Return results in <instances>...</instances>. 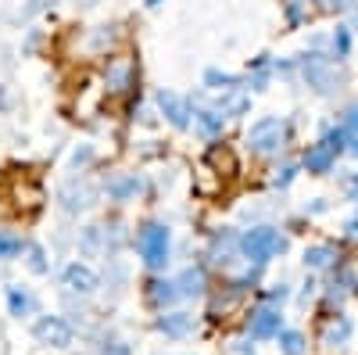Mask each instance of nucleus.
Segmentation results:
<instances>
[{
	"instance_id": "nucleus-1",
	"label": "nucleus",
	"mask_w": 358,
	"mask_h": 355,
	"mask_svg": "<svg viewBox=\"0 0 358 355\" xmlns=\"http://www.w3.org/2000/svg\"><path fill=\"white\" fill-rule=\"evenodd\" d=\"M133 244H136V255H140V262L147 265V270L162 273L165 265H169V258H172V230L165 223H155L151 219V223H143L136 230Z\"/></svg>"
},
{
	"instance_id": "nucleus-2",
	"label": "nucleus",
	"mask_w": 358,
	"mask_h": 355,
	"mask_svg": "<svg viewBox=\"0 0 358 355\" xmlns=\"http://www.w3.org/2000/svg\"><path fill=\"white\" fill-rule=\"evenodd\" d=\"M297 69H301V79L308 83L312 94H319V97H337V94H341L344 76L337 72V65H334L326 54L305 50L301 57H297Z\"/></svg>"
},
{
	"instance_id": "nucleus-3",
	"label": "nucleus",
	"mask_w": 358,
	"mask_h": 355,
	"mask_svg": "<svg viewBox=\"0 0 358 355\" xmlns=\"http://www.w3.org/2000/svg\"><path fill=\"white\" fill-rule=\"evenodd\" d=\"M290 248L287 233H280L276 226H251L241 233V258H248L251 265H265L280 258Z\"/></svg>"
},
{
	"instance_id": "nucleus-4",
	"label": "nucleus",
	"mask_w": 358,
	"mask_h": 355,
	"mask_svg": "<svg viewBox=\"0 0 358 355\" xmlns=\"http://www.w3.org/2000/svg\"><path fill=\"white\" fill-rule=\"evenodd\" d=\"M244 144H248L251 155H262V158L280 155L283 144H287V123H283L280 115H262V118H255V123H251Z\"/></svg>"
},
{
	"instance_id": "nucleus-5",
	"label": "nucleus",
	"mask_w": 358,
	"mask_h": 355,
	"mask_svg": "<svg viewBox=\"0 0 358 355\" xmlns=\"http://www.w3.org/2000/svg\"><path fill=\"white\" fill-rule=\"evenodd\" d=\"M101 197V187L90 183L86 176H69V180L57 187V209H62L65 216H79V212H90Z\"/></svg>"
},
{
	"instance_id": "nucleus-6",
	"label": "nucleus",
	"mask_w": 358,
	"mask_h": 355,
	"mask_svg": "<svg viewBox=\"0 0 358 355\" xmlns=\"http://www.w3.org/2000/svg\"><path fill=\"white\" fill-rule=\"evenodd\" d=\"M155 108L162 111V118L172 126V130H179V133H187L190 126H194V104L187 101V97H179L176 90H162L155 94Z\"/></svg>"
},
{
	"instance_id": "nucleus-7",
	"label": "nucleus",
	"mask_w": 358,
	"mask_h": 355,
	"mask_svg": "<svg viewBox=\"0 0 358 355\" xmlns=\"http://www.w3.org/2000/svg\"><path fill=\"white\" fill-rule=\"evenodd\" d=\"M33 337L40 341V344H47V348H72V341H76V330H72V323L65 319V316H36V323H33Z\"/></svg>"
},
{
	"instance_id": "nucleus-8",
	"label": "nucleus",
	"mask_w": 358,
	"mask_h": 355,
	"mask_svg": "<svg viewBox=\"0 0 358 355\" xmlns=\"http://www.w3.org/2000/svg\"><path fill=\"white\" fill-rule=\"evenodd\" d=\"M136 79H140V69L133 57H122V54L108 57V65H104V90L108 94H129L136 86Z\"/></svg>"
},
{
	"instance_id": "nucleus-9",
	"label": "nucleus",
	"mask_w": 358,
	"mask_h": 355,
	"mask_svg": "<svg viewBox=\"0 0 358 355\" xmlns=\"http://www.w3.org/2000/svg\"><path fill=\"white\" fill-rule=\"evenodd\" d=\"M280 330H283V312L276 305H258L248 316V337H255V341L280 337Z\"/></svg>"
},
{
	"instance_id": "nucleus-10",
	"label": "nucleus",
	"mask_w": 358,
	"mask_h": 355,
	"mask_svg": "<svg viewBox=\"0 0 358 355\" xmlns=\"http://www.w3.org/2000/svg\"><path fill=\"white\" fill-rule=\"evenodd\" d=\"M143 187H147V180H143L140 172H115V176H108V180H104V194L111 201H118V204L136 201L143 194Z\"/></svg>"
},
{
	"instance_id": "nucleus-11",
	"label": "nucleus",
	"mask_w": 358,
	"mask_h": 355,
	"mask_svg": "<svg viewBox=\"0 0 358 355\" xmlns=\"http://www.w3.org/2000/svg\"><path fill=\"white\" fill-rule=\"evenodd\" d=\"M62 287L65 291H72V294H94L97 287H101V277L90 270L86 262H69L65 270H62Z\"/></svg>"
},
{
	"instance_id": "nucleus-12",
	"label": "nucleus",
	"mask_w": 358,
	"mask_h": 355,
	"mask_svg": "<svg viewBox=\"0 0 358 355\" xmlns=\"http://www.w3.org/2000/svg\"><path fill=\"white\" fill-rule=\"evenodd\" d=\"M236 255H241V233L215 230V237L208 241V262L212 265H233Z\"/></svg>"
},
{
	"instance_id": "nucleus-13",
	"label": "nucleus",
	"mask_w": 358,
	"mask_h": 355,
	"mask_svg": "<svg viewBox=\"0 0 358 355\" xmlns=\"http://www.w3.org/2000/svg\"><path fill=\"white\" fill-rule=\"evenodd\" d=\"M190 104H194V101H190ZM222 130H226V115H222L219 108H201V104H194V133H197L201 140L215 144V140L222 137Z\"/></svg>"
},
{
	"instance_id": "nucleus-14",
	"label": "nucleus",
	"mask_w": 358,
	"mask_h": 355,
	"mask_svg": "<svg viewBox=\"0 0 358 355\" xmlns=\"http://www.w3.org/2000/svg\"><path fill=\"white\" fill-rule=\"evenodd\" d=\"M334 165H337V151H334V147H326L322 140H315V144L305 147V155H301V169H305V172H312V176H330Z\"/></svg>"
},
{
	"instance_id": "nucleus-15",
	"label": "nucleus",
	"mask_w": 358,
	"mask_h": 355,
	"mask_svg": "<svg viewBox=\"0 0 358 355\" xmlns=\"http://www.w3.org/2000/svg\"><path fill=\"white\" fill-rule=\"evenodd\" d=\"M176 287H179V298H201V294L208 291L204 265H187V270L176 277Z\"/></svg>"
},
{
	"instance_id": "nucleus-16",
	"label": "nucleus",
	"mask_w": 358,
	"mask_h": 355,
	"mask_svg": "<svg viewBox=\"0 0 358 355\" xmlns=\"http://www.w3.org/2000/svg\"><path fill=\"white\" fill-rule=\"evenodd\" d=\"M201 83H204V90H212V94L244 90V76H233V72H222V69H204Z\"/></svg>"
},
{
	"instance_id": "nucleus-17",
	"label": "nucleus",
	"mask_w": 358,
	"mask_h": 355,
	"mask_svg": "<svg viewBox=\"0 0 358 355\" xmlns=\"http://www.w3.org/2000/svg\"><path fill=\"white\" fill-rule=\"evenodd\" d=\"M4 294H8V312H11L15 319H25V316H33V312H36V294L29 291V287L11 284Z\"/></svg>"
},
{
	"instance_id": "nucleus-18",
	"label": "nucleus",
	"mask_w": 358,
	"mask_h": 355,
	"mask_svg": "<svg viewBox=\"0 0 358 355\" xmlns=\"http://www.w3.org/2000/svg\"><path fill=\"white\" fill-rule=\"evenodd\" d=\"M158 330L165 334V337H187V334H194V316L190 312H162L158 316Z\"/></svg>"
},
{
	"instance_id": "nucleus-19",
	"label": "nucleus",
	"mask_w": 358,
	"mask_h": 355,
	"mask_svg": "<svg viewBox=\"0 0 358 355\" xmlns=\"http://www.w3.org/2000/svg\"><path fill=\"white\" fill-rule=\"evenodd\" d=\"M351 337H355V323H351L348 316H337L330 327L322 330V344H326V348H344Z\"/></svg>"
},
{
	"instance_id": "nucleus-20",
	"label": "nucleus",
	"mask_w": 358,
	"mask_h": 355,
	"mask_svg": "<svg viewBox=\"0 0 358 355\" xmlns=\"http://www.w3.org/2000/svg\"><path fill=\"white\" fill-rule=\"evenodd\" d=\"M176 298H179V287H176V280H151V284H147V302H151V305L169 309Z\"/></svg>"
},
{
	"instance_id": "nucleus-21",
	"label": "nucleus",
	"mask_w": 358,
	"mask_h": 355,
	"mask_svg": "<svg viewBox=\"0 0 358 355\" xmlns=\"http://www.w3.org/2000/svg\"><path fill=\"white\" fill-rule=\"evenodd\" d=\"M204 162L212 165L215 172H222V176H233V172H236V158H233V151H229L226 144H208Z\"/></svg>"
},
{
	"instance_id": "nucleus-22",
	"label": "nucleus",
	"mask_w": 358,
	"mask_h": 355,
	"mask_svg": "<svg viewBox=\"0 0 358 355\" xmlns=\"http://www.w3.org/2000/svg\"><path fill=\"white\" fill-rule=\"evenodd\" d=\"M215 108H219L226 118H241V115H248V111H251V97H248V94H241V90H233V94H219Z\"/></svg>"
},
{
	"instance_id": "nucleus-23",
	"label": "nucleus",
	"mask_w": 358,
	"mask_h": 355,
	"mask_svg": "<svg viewBox=\"0 0 358 355\" xmlns=\"http://www.w3.org/2000/svg\"><path fill=\"white\" fill-rule=\"evenodd\" d=\"M25 237L15 233V230H0V262H15L25 255Z\"/></svg>"
},
{
	"instance_id": "nucleus-24",
	"label": "nucleus",
	"mask_w": 358,
	"mask_h": 355,
	"mask_svg": "<svg viewBox=\"0 0 358 355\" xmlns=\"http://www.w3.org/2000/svg\"><path fill=\"white\" fill-rule=\"evenodd\" d=\"M334 262H337V248L334 244H312V248H305V265H308V270H330Z\"/></svg>"
},
{
	"instance_id": "nucleus-25",
	"label": "nucleus",
	"mask_w": 358,
	"mask_h": 355,
	"mask_svg": "<svg viewBox=\"0 0 358 355\" xmlns=\"http://www.w3.org/2000/svg\"><path fill=\"white\" fill-rule=\"evenodd\" d=\"M22 258H25V265H29V273H36V277H47V273H50V258H47V248H43V244L29 241Z\"/></svg>"
},
{
	"instance_id": "nucleus-26",
	"label": "nucleus",
	"mask_w": 358,
	"mask_h": 355,
	"mask_svg": "<svg viewBox=\"0 0 358 355\" xmlns=\"http://www.w3.org/2000/svg\"><path fill=\"white\" fill-rule=\"evenodd\" d=\"M194 180H197V183H194V187H197V194H215V190L222 187V172H215L212 165L204 162V165H197Z\"/></svg>"
},
{
	"instance_id": "nucleus-27",
	"label": "nucleus",
	"mask_w": 358,
	"mask_h": 355,
	"mask_svg": "<svg viewBox=\"0 0 358 355\" xmlns=\"http://www.w3.org/2000/svg\"><path fill=\"white\" fill-rule=\"evenodd\" d=\"M104 248V226H83L79 230V251L83 255H97Z\"/></svg>"
},
{
	"instance_id": "nucleus-28",
	"label": "nucleus",
	"mask_w": 358,
	"mask_h": 355,
	"mask_svg": "<svg viewBox=\"0 0 358 355\" xmlns=\"http://www.w3.org/2000/svg\"><path fill=\"white\" fill-rule=\"evenodd\" d=\"M276 341H280V351H283V355H305V348H308L305 334H301V330H290V327H283Z\"/></svg>"
},
{
	"instance_id": "nucleus-29",
	"label": "nucleus",
	"mask_w": 358,
	"mask_h": 355,
	"mask_svg": "<svg viewBox=\"0 0 358 355\" xmlns=\"http://www.w3.org/2000/svg\"><path fill=\"white\" fill-rule=\"evenodd\" d=\"M322 144H326V147H334V151L341 155V151H348L351 133H348L341 123H337V126H330V123H326V126H322Z\"/></svg>"
},
{
	"instance_id": "nucleus-30",
	"label": "nucleus",
	"mask_w": 358,
	"mask_h": 355,
	"mask_svg": "<svg viewBox=\"0 0 358 355\" xmlns=\"http://www.w3.org/2000/svg\"><path fill=\"white\" fill-rule=\"evenodd\" d=\"M330 50L337 62H344V57L351 54V25H337L334 36H330Z\"/></svg>"
},
{
	"instance_id": "nucleus-31",
	"label": "nucleus",
	"mask_w": 358,
	"mask_h": 355,
	"mask_svg": "<svg viewBox=\"0 0 358 355\" xmlns=\"http://www.w3.org/2000/svg\"><path fill=\"white\" fill-rule=\"evenodd\" d=\"M283 15H287V25H290V29H297V25H301V22L308 18V8H305V0H287Z\"/></svg>"
},
{
	"instance_id": "nucleus-32",
	"label": "nucleus",
	"mask_w": 358,
	"mask_h": 355,
	"mask_svg": "<svg viewBox=\"0 0 358 355\" xmlns=\"http://www.w3.org/2000/svg\"><path fill=\"white\" fill-rule=\"evenodd\" d=\"M294 180H297V165H294V162H283V165L273 172V187H276V190H287Z\"/></svg>"
},
{
	"instance_id": "nucleus-33",
	"label": "nucleus",
	"mask_w": 358,
	"mask_h": 355,
	"mask_svg": "<svg viewBox=\"0 0 358 355\" xmlns=\"http://www.w3.org/2000/svg\"><path fill=\"white\" fill-rule=\"evenodd\" d=\"M94 158H97V151H94V144H79L76 151H72V158H69V165L83 172V169H86L90 162H94Z\"/></svg>"
},
{
	"instance_id": "nucleus-34",
	"label": "nucleus",
	"mask_w": 358,
	"mask_h": 355,
	"mask_svg": "<svg viewBox=\"0 0 358 355\" xmlns=\"http://www.w3.org/2000/svg\"><path fill=\"white\" fill-rule=\"evenodd\" d=\"M115 36H118V25L111 22V25H97V33H94V50H101V47H111L115 43Z\"/></svg>"
},
{
	"instance_id": "nucleus-35",
	"label": "nucleus",
	"mask_w": 358,
	"mask_h": 355,
	"mask_svg": "<svg viewBox=\"0 0 358 355\" xmlns=\"http://www.w3.org/2000/svg\"><path fill=\"white\" fill-rule=\"evenodd\" d=\"M101 355H133V348H129L122 337H111V341L101 344Z\"/></svg>"
},
{
	"instance_id": "nucleus-36",
	"label": "nucleus",
	"mask_w": 358,
	"mask_h": 355,
	"mask_svg": "<svg viewBox=\"0 0 358 355\" xmlns=\"http://www.w3.org/2000/svg\"><path fill=\"white\" fill-rule=\"evenodd\" d=\"M290 298V287L287 284H273V291L265 294V305H283Z\"/></svg>"
},
{
	"instance_id": "nucleus-37",
	"label": "nucleus",
	"mask_w": 358,
	"mask_h": 355,
	"mask_svg": "<svg viewBox=\"0 0 358 355\" xmlns=\"http://www.w3.org/2000/svg\"><path fill=\"white\" fill-rule=\"evenodd\" d=\"M341 126L351 133V137H358V104H351L348 111H344V118H341Z\"/></svg>"
},
{
	"instance_id": "nucleus-38",
	"label": "nucleus",
	"mask_w": 358,
	"mask_h": 355,
	"mask_svg": "<svg viewBox=\"0 0 358 355\" xmlns=\"http://www.w3.org/2000/svg\"><path fill=\"white\" fill-rule=\"evenodd\" d=\"M322 8L326 11H351V8H358L355 0H322Z\"/></svg>"
},
{
	"instance_id": "nucleus-39",
	"label": "nucleus",
	"mask_w": 358,
	"mask_h": 355,
	"mask_svg": "<svg viewBox=\"0 0 358 355\" xmlns=\"http://www.w3.org/2000/svg\"><path fill=\"white\" fill-rule=\"evenodd\" d=\"M344 230H348V237H358V216H351V219L344 223Z\"/></svg>"
},
{
	"instance_id": "nucleus-40",
	"label": "nucleus",
	"mask_w": 358,
	"mask_h": 355,
	"mask_svg": "<svg viewBox=\"0 0 358 355\" xmlns=\"http://www.w3.org/2000/svg\"><path fill=\"white\" fill-rule=\"evenodd\" d=\"M305 212H312V216H319V212H326V201H322V197H319V201H315V204H308V209H305Z\"/></svg>"
},
{
	"instance_id": "nucleus-41",
	"label": "nucleus",
	"mask_w": 358,
	"mask_h": 355,
	"mask_svg": "<svg viewBox=\"0 0 358 355\" xmlns=\"http://www.w3.org/2000/svg\"><path fill=\"white\" fill-rule=\"evenodd\" d=\"M348 194H351V201H358V172H355V180H351V190H348Z\"/></svg>"
},
{
	"instance_id": "nucleus-42",
	"label": "nucleus",
	"mask_w": 358,
	"mask_h": 355,
	"mask_svg": "<svg viewBox=\"0 0 358 355\" xmlns=\"http://www.w3.org/2000/svg\"><path fill=\"white\" fill-rule=\"evenodd\" d=\"M101 0H76V8H97Z\"/></svg>"
},
{
	"instance_id": "nucleus-43",
	"label": "nucleus",
	"mask_w": 358,
	"mask_h": 355,
	"mask_svg": "<svg viewBox=\"0 0 358 355\" xmlns=\"http://www.w3.org/2000/svg\"><path fill=\"white\" fill-rule=\"evenodd\" d=\"M351 33H358V8H351Z\"/></svg>"
},
{
	"instance_id": "nucleus-44",
	"label": "nucleus",
	"mask_w": 358,
	"mask_h": 355,
	"mask_svg": "<svg viewBox=\"0 0 358 355\" xmlns=\"http://www.w3.org/2000/svg\"><path fill=\"white\" fill-rule=\"evenodd\" d=\"M348 151H351V155L358 158V137H351V144H348Z\"/></svg>"
},
{
	"instance_id": "nucleus-45",
	"label": "nucleus",
	"mask_w": 358,
	"mask_h": 355,
	"mask_svg": "<svg viewBox=\"0 0 358 355\" xmlns=\"http://www.w3.org/2000/svg\"><path fill=\"white\" fill-rule=\"evenodd\" d=\"M0 108H8V90L0 86Z\"/></svg>"
},
{
	"instance_id": "nucleus-46",
	"label": "nucleus",
	"mask_w": 358,
	"mask_h": 355,
	"mask_svg": "<svg viewBox=\"0 0 358 355\" xmlns=\"http://www.w3.org/2000/svg\"><path fill=\"white\" fill-rule=\"evenodd\" d=\"M143 4H147V8H158V4H162V0H143Z\"/></svg>"
}]
</instances>
